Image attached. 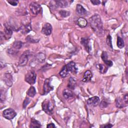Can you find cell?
<instances>
[{"mask_svg":"<svg viewBox=\"0 0 128 128\" xmlns=\"http://www.w3.org/2000/svg\"><path fill=\"white\" fill-rule=\"evenodd\" d=\"M26 41L30 42H38L39 40H34L30 36H28L26 38Z\"/></svg>","mask_w":128,"mask_h":128,"instance_id":"obj_34","label":"cell"},{"mask_svg":"<svg viewBox=\"0 0 128 128\" xmlns=\"http://www.w3.org/2000/svg\"><path fill=\"white\" fill-rule=\"evenodd\" d=\"M46 127L48 128H55L56 126L53 123H50V124H48Z\"/></svg>","mask_w":128,"mask_h":128,"instance_id":"obj_38","label":"cell"},{"mask_svg":"<svg viewBox=\"0 0 128 128\" xmlns=\"http://www.w3.org/2000/svg\"><path fill=\"white\" fill-rule=\"evenodd\" d=\"M76 84V79H74V78L70 77L68 80V88L70 90H74L75 88Z\"/></svg>","mask_w":128,"mask_h":128,"instance_id":"obj_23","label":"cell"},{"mask_svg":"<svg viewBox=\"0 0 128 128\" xmlns=\"http://www.w3.org/2000/svg\"><path fill=\"white\" fill-rule=\"evenodd\" d=\"M54 2V6L56 7L60 8H65L68 6L72 2V1H68V0H54L53 1Z\"/></svg>","mask_w":128,"mask_h":128,"instance_id":"obj_11","label":"cell"},{"mask_svg":"<svg viewBox=\"0 0 128 128\" xmlns=\"http://www.w3.org/2000/svg\"><path fill=\"white\" fill-rule=\"evenodd\" d=\"M76 12L80 15H84L87 13L86 10L80 4H78L76 8Z\"/></svg>","mask_w":128,"mask_h":128,"instance_id":"obj_21","label":"cell"},{"mask_svg":"<svg viewBox=\"0 0 128 128\" xmlns=\"http://www.w3.org/2000/svg\"><path fill=\"white\" fill-rule=\"evenodd\" d=\"M2 114L4 118L8 120L14 118L16 115V112L12 108H8L3 111Z\"/></svg>","mask_w":128,"mask_h":128,"instance_id":"obj_7","label":"cell"},{"mask_svg":"<svg viewBox=\"0 0 128 128\" xmlns=\"http://www.w3.org/2000/svg\"><path fill=\"white\" fill-rule=\"evenodd\" d=\"M66 66L69 72H70L74 74L78 72V68L76 66V64L74 62H70Z\"/></svg>","mask_w":128,"mask_h":128,"instance_id":"obj_15","label":"cell"},{"mask_svg":"<svg viewBox=\"0 0 128 128\" xmlns=\"http://www.w3.org/2000/svg\"><path fill=\"white\" fill-rule=\"evenodd\" d=\"M113 126L110 124H108L106 125H103V126H100V127H103V128H111Z\"/></svg>","mask_w":128,"mask_h":128,"instance_id":"obj_39","label":"cell"},{"mask_svg":"<svg viewBox=\"0 0 128 128\" xmlns=\"http://www.w3.org/2000/svg\"><path fill=\"white\" fill-rule=\"evenodd\" d=\"M52 26L50 23H46L42 29V33L46 36H49L52 32Z\"/></svg>","mask_w":128,"mask_h":128,"instance_id":"obj_10","label":"cell"},{"mask_svg":"<svg viewBox=\"0 0 128 128\" xmlns=\"http://www.w3.org/2000/svg\"><path fill=\"white\" fill-rule=\"evenodd\" d=\"M51 80L50 78H46L44 82L43 88H44V94H46L49 93L51 90H53L54 87L50 85Z\"/></svg>","mask_w":128,"mask_h":128,"instance_id":"obj_9","label":"cell"},{"mask_svg":"<svg viewBox=\"0 0 128 128\" xmlns=\"http://www.w3.org/2000/svg\"><path fill=\"white\" fill-rule=\"evenodd\" d=\"M106 42L107 44V45L112 49V37L111 36L108 34L107 36L106 39Z\"/></svg>","mask_w":128,"mask_h":128,"instance_id":"obj_31","label":"cell"},{"mask_svg":"<svg viewBox=\"0 0 128 128\" xmlns=\"http://www.w3.org/2000/svg\"><path fill=\"white\" fill-rule=\"evenodd\" d=\"M30 100L28 98H25V100H24V102H23V108H26V106H28V104H30Z\"/></svg>","mask_w":128,"mask_h":128,"instance_id":"obj_35","label":"cell"},{"mask_svg":"<svg viewBox=\"0 0 128 128\" xmlns=\"http://www.w3.org/2000/svg\"><path fill=\"white\" fill-rule=\"evenodd\" d=\"M90 26L93 31L97 34L102 33V22L100 15L95 14L89 18Z\"/></svg>","mask_w":128,"mask_h":128,"instance_id":"obj_1","label":"cell"},{"mask_svg":"<svg viewBox=\"0 0 128 128\" xmlns=\"http://www.w3.org/2000/svg\"><path fill=\"white\" fill-rule=\"evenodd\" d=\"M108 106V102L105 100H102L100 104V107L102 109L106 108Z\"/></svg>","mask_w":128,"mask_h":128,"instance_id":"obj_32","label":"cell"},{"mask_svg":"<svg viewBox=\"0 0 128 128\" xmlns=\"http://www.w3.org/2000/svg\"><path fill=\"white\" fill-rule=\"evenodd\" d=\"M116 44L118 47L120 48H122L124 46V42L123 39L120 36H118Z\"/></svg>","mask_w":128,"mask_h":128,"instance_id":"obj_29","label":"cell"},{"mask_svg":"<svg viewBox=\"0 0 128 128\" xmlns=\"http://www.w3.org/2000/svg\"><path fill=\"white\" fill-rule=\"evenodd\" d=\"M30 55H31L30 52L28 50H26L24 52L19 58V61H18L19 66H26L28 62V60L30 56Z\"/></svg>","mask_w":128,"mask_h":128,"instance_id":"obj_3","label":"cell"},{"mask_svg":"<svg viewBox=\"0 0 128 128\" xmlns=\"http://www.w3.org/2000/svg\"><path fill=\"white\" fill-rule=\"evenodd\" d=\"M87 20L83 18H80L78 20V24L80 28H84L87 26Z\"/></svg>","mask_w":128,"mask_h":128,"instance_id":"obj_25","label":"cell"},{"mask_svg":"<svg viewBox=\"0 0 128 128\" xmlns=\"http://www.w3.org/2000/svg\"><path fill=\"white\" fill-rule=\"evenodd\" d=\"M3 80L6 86H11L12 84V76L10 73H5L3 76Z\"/></svg>","mask_w":128,"mask_h":128,"instance_id":"obj_12","label":"cell"},{"mask_svg":"<svg viewBox=\"0 0 128 128\" xmlns=\"http://www.w3.org/2000/svg\"><path fill=\"white\" fill-rule=\"evenodd\" d=\"M59 14L62 18H66L70 15V12L66 10H60L59 12Z\"/></svg>","mask_w":128,"mask_h":128,"instance_id":"obj_30","label":"cell"},{"mask_svg":"<svg viewBox=\"0 0 128 128\" xmlns=\"http://www.w3.org/2000/svg\"><path fill=\"white\" fill-rule=\"evenodd\" d=\"M90 2L94 5H98L100 4V2L98 0H90Z\"/></svg>","mask_w":128,"mask_h":128,"instance_id":"obj_37","label":"cell"},{"mask_svg":"<svg viewBox=\"0 0 128 128\" xmlns=\"http://www.w3.org/2000/svg\"><path fill=\"white\" fill-rule=\"evenodd\" d=\"M62 94L66 99H70L74 96V93L70 89H66L63 91Z\"/></svg>","mask_w":128,"mask_h":128,"instance_id":"obj_20","label":"cell"},{"mask_svg":"<svg viewBox=\"0 0 128 128\" xmlns=\"http://www.w3.org/2000/svg\"><path fill=\"white\" fill-rule=\"evenodd\" d=\"M26 94L30 97H32V98L34 97V96L36 94V90L35 88L32 86H30V88L28 90Z\"/></svg>","mask_w":128,"mask_h":128,"instance_id":"obj_28","label":"cell"},{"mask_svg":"<svg viewBox=\"0 0 128 128\" xmlns=\"http://www.w3.org/2000/svg\"><path fill=\"white\" fill-rule=\"evenodd\" d=\"M20 30H21L22 32L24 34H26L29 32L30 31L32 30L30 23V22L26 24H24L20 28Z\"/></svg>","mask_w":128,"mask_h":128,"instance_id":"obj_17","label":"cell"},{"mask_svg":"<svg viewBox=\"0 0 128 128\" xmlns=\"http://www.w3.org/2000/svg\"><path fill=\"white\" fill-rule=\"evenodd\" d=\"M124 100L125 101V102H126V104H128V94H126L124 96Z\"/></svg>","mask_w":128,"mask_h":128,"instance_id":"obj_40","label":"cell"},{"mask_svg":"<svg viewBox=\"0 0 128 128\" xmlns=\"http://www.w3.org/2000/svg\"><path fill=\"white\" fill-rule=\"evenodd\" d=\"M41 126V124L38 120L32 118L31 120V122L30 126V128H40Z\"/></svg>","mask_w":128,"mask_h":128,"instance_id":"obj_27","label":"cell"},{"mask_svg":"<svg viewBox=\"0 0 128 128\" xmlns=\"http://www.w3.org/2000/svg\"><path fill=\"white\" fill-rule=\"evenodd\" d=\"M8 2L9 3L10 5H12L13 6H16L18 5V1L16 0H8Z\"/></svg>","mask_w":128,"mask_h":128,"instance_id":"obj_36","label":"cell"},{"mask_svg":"<svg viewBox=\"0 0 128 128\" xmlns=\"http://www.w3.org/2000/svg\"><path fill=\"white\" fill-rule=\"evenodd\" d=\"M69 70L66 65L64 66L60 72V74L62 78H65L68 74Z\"/></svg>","mask_w":128,"mask_h":128,"instance_id":"obj_26","label":"cell"},{"mask_svg":"<svg viewBox=\"0 0 128 128\" xmlns=\"http://www.w3.org/2000/svg\"><path fill=\"white\" fill-rule=\"evenodd\" d=\"M22 42L20 41H15L12 45V47L10 48L8 50V52L10 54H16L18 50L20 49L22 47Z\"/></svg>","mask_w":128,"mask_h":128,"instance_id":"obj_5","label":"cell"},{"mask_svg":"<svg viewBox=\"0 0 128 128\" xmlns=\"http://www.w3.org/2000/svg\"><path fill=\"white\" fill-rule=\"evenodd\" d=\"M92 77V72L90 70H86L84 75V78H82V81L84 82H87L90 81Z\"/></svg>","mask_w":128,"mask_h":128,"instance_id":"obj_22","label":"cell"},{"mask_svg":"<svg viewBox=\"0 0 128 128\" xmlns=\"http://www.w3.org/2000/svg\"><path fill=\"white\" fill-rule=\"evenodd\" d=\"M4 36L5 40H7L11 38L12 34L13 28L12 26L8 24H4Z\"/></svg>","mask_w":128,"mask_h":128,"instance_id":"obj_6","label":"cell"},{"mask_svg":"<svg viewBox=\"0 0 128 128\" xmlns=\"http://www.w3.org/2000/svg\"><path fill=\"white\" fill-rule=\"evenodd\" d=\"M127 104H126L125 102L124 99L122 100L120 98H117L116 99V106L118 108H122L126 106V105L127 106Z\"/></svg>","mask_w":128,"mask_h":128,"instance_id":"obj_18","label":"cell"},{"mask_svg":"<svg viewBox=\"0 0 128 128\" xmlns=\"http://www.w3.org/2000/svg\"><path fill=\"white\" fill-rule=\"evenodd\" d=\"M100 102V98L97 96H94L88 98L87 100V104L91 106H96Z\"/></svg>","mask_w":128,"mask_h":128,"instance_id":"obj_13","label":"cell"},{"mask_svg":"<svg viewBox=\"0 0 128 128\" xmlns=\"http://www.w3.org/2000/svg\"><path fill=\"white\" fill-rule=\"evenodd\" d=\"M30 8L31 12L34 15L40 14L42 10L40 6L36 2H32L30 4Z\"/></svg>","mask_w":128,"mask_h":128,"instance_id":"obj_8","label":"cell"},{"mask_svg":"<svg viewBox=\"0 0 128 128\" xmlns=\"http://www.w3.org/2000/svg\"><path fill=\"white\" fill-rule=\"evenodd\" d=\"M101 58H102V60L103 62H104V64L107 66H112V64H113L112 62L110 60H108V54L106 52H102V55H101Z\"/></svg>","mask_w":128,"mask_h":128,"instance_id":"obj_14","label":"cell"},{"mask_svg":"<svg viewBox=\"0 0 128 128\" xmlns=\"http://www.w3.org/2000/svg\"><path fill=\"white\" fill-rule=\"evenodd\" d=\"M46 59V56L44 54H38L34 57V62H43Z\"/></svg>","mask_w":128,"mask_h":128,"instance_id":"obj_19","label":"cell"},{"mask_svg":"<svg viewBox=\"0 0 128 128\" xmlns=\"http://www.w3.org/2000/svg\"><path fill=\"white\" fill-rule=\"evenodd\" d=\"M96 67L97 68V69L100 72L102 73V74H104L106 72L108 68L106 66H104L102 64H97L96 65Z\"/></svg>","mask_w":128,"mask_h":128,"instance_id":"obj_24","label":"cell"},{"mask_svg":"<svg viewBox=\"0 0 128 128\" xmlns=\"http://www.w3.org/2000/svg\"><path fill=\"white\" fill-rule=\"evenodd\" d=\"M6 99V94L4 90H0V102H3Z\"/></svg>","mask_w":128,"mask_h":128,"instance_id":"obj_33","label":"cell"},{"mask_svg":"<svg viewBox=\"0 0 128 128\" xmlns=\"http://www.w3.org/2000/svg\"><path fill=\"white\" fill-rule=\"evenodd\" d=\"M54 108V104L52 100H45L42 104V110L46 114H52Z\"/></svg>","mask_w":128,"mask_h":128,"instance_id":"obj_2","label":"cell"},{"mask_svg":"<svg viewBox=\"0 0 128 128\" xmlns=\"http://www.w3.org/2000/svg\"><path fill=\"white\" fill-rule=\"evenodd\" d=\"M81 43L84 47L86 50L88 52H90L91 50V46L90 44V41L88 38H82L81 40Z\"/></svg>","mask_w":128,"mask_h":128,"instance_id":"obj_16","label":"cell"},{"mask_svg":"<svg viewBox=\"0 0 128 128\" xmlns=\"http://www.w3.org/2000/svg\"><path fill=\"white\" fill-rule=\"evenodd\" d=\"M36 74L34 70H30L26 74L25 81L30 84H34L36 80Z\"/></svg>","mask_w":128,"mask_h":128,"instance_id":"obj_4","label":"cell"}]
</instances>
